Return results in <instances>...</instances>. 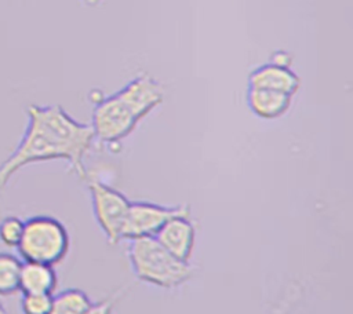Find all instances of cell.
I'll list each match as a JSON object with an SVG mask.
<instances>
[{"mask_svg": "<svg viewBox=\"0 0 353 314\" xmlns=\"http://www.w3.org/2000/svg\"><path fill=\"white\" fill-rule=\"evenodd\" d=\"M26 127L12 153L0 164V191L23 167L65 160L70 169L85 180L84 157L95 139L91 124L74 120L59 105H29Z\"/></svg>", "mask_w": 353, "mask_h": 314, "instance_id": "1", "label": "cell"}, {"mask_svg": "<svg viewBox=\"0 0 353 314\" xmlns=\"http://www.w3.org/2000/svg\"><path fill=\"white\" fill-rule=\"evenodd\" d=\"M128 259L135 277L160 288H175L190 280L193 269L188 262L174 258L154 237L131 240Z\"/></svg>", "mask_w": 353, "mask_h": 314, "instance_id": "2", "label": "cell"}, {"mask_svg": "<svg viewBox=\"0 0 353 314\" xmlns=\"http://www.w3.org/2000/svg\"><path fill=\"white\" fill-rule=\"evenodd\" d=\"M69 247V231L59 219L51 215H33L23 220L17 251L23 262L55 266L66 258Z\"/></svg>", "mask_w": 353, "mask_h": 314, "instance_id": "3", "label": "cell"}, {"mask_svg": "<svg viewBox=\"0 0 353 314\" xmlns=\"http://www.w3.org/2000/svg\"><path fill=\"white\" fill-rule=\"evenodd\" d=\"M85 180L88 183L95 220L105 233L108 242L114 245L121 241V229L131 201L109 185L94 179Z\"/></svg>", "mask_w": 353, "mask_h": 314, "instance_id": "4", "label": "cell"}, {"mask_svg": "<svg viewBox=\"0 0 353 314\" xmlns=\"http://www.w3.org/2000/svg\"><path fill=\"white\" fill-rule=\"evenodd\" d=\"M179 215H190L189 207H165L149 201H131L121 229V240L131 241L154 237L170 219Z\"/></svg>", "mask_w": 353, "mask_h": 314, "instance_id": "5", "label": "cell"}, {"mask_svg": "<svg viewBox=\"0 0 353 314\" xmlns=\"http://www.w3.org/2000/svg\"><path fill=\"white\" fill-rule=\"evenodd\" d=\"M138 123L139 120L117 94L99 99L92 110L91 127L94 135L106 143H114L127 138Z\"/></svg>", "mask_w": 353, "mask_h": 314, "instance_id": "6", "label": "cell"}, {"mask_svg": "<svg viewBox=\"0 0 353 314\" xmlns=\"http://www.w3.org/2000/svg\"><path fill=\"white\" fill-rule=\"evenodd\" d=\"M116 94L139 121L164 101L163 87L148 74L134 77Z\"/></svg>", "mask_w": 353, "mask_h": 314, "instance_id": "7", "label": "cell"}, {"mask_svg": "<svg viewBox=\"0 0 353 314\" xmlns=\"http://www.w3.org/2000/svg\"><path fill=\"white\" fill-rule=\"evenodd\" d=\"M154 238L174 258L189 263L196 241V229L189 215H179L170 219Z\"/></svg>", "mask_w": 353, "mask_h": 314, "instance_id": "8", "label": "cell"}, {"mask_svg": "<svg viewBox=\"0 0 353 314\" xmlns=\"http://www.w3.org/2000/svg\"><path fill=\"white\" fill-rule=\"evenodd\" d=\"M248 87L277 91L294 96L301 87V78L290 67L269 62L250 73Z\"/></svg>", "mask_w": 353, "mask_h": 314, "instance_id": "9", "label": "cell"}, {"mask_svg": "<svg viewBox=\"0 0 353 314\" xmlns=\"http://www.w3.org/2000/svg\"><path fill=\"white\" fill-rule=\"evenodd\" d=\"M292 96L262 88L247 90V103L250 110L259 118L274 120L285 114L291 106Z\"/></svg>", "mask_w": 353, "mask_h": 314, "instance_id": "10", "label": "cell"}, {"mask_svg": "<svg viewBox=\"0 0 353 314\" xmlns=\"http://www.w3.org/2000/svg\"><path fill=\"white\" fill-rule=\"evenodd\" d=\"M58 285V275L54 266L22 262L19 275V292L21 293H47L54 295Z\"/></svg>", "mask_w": 353, "mask_h": 314, "instance_id": "11", "label": "cell"}, {"mask_svg": "<svg viewBox=\"0 0 353 314\" xmlns=\"http://www.w3.org/2000/svg\"><path fill=\"white\" fill-rule=\"evenodd\" d=\"M94 302L90 296L77 288H68L52 295L50 314H87Z\"/></svg>", "mask_w": 353, "mask_h": 314, "instance_id": "12", "label": "cell"}, {"mask_svg": "<svg viewBox=\"0 0 353 314\" xmlns=\"http://www.w3.org/2000/svg\"><path fill=\"white\" fill-rule=\"evenodd\" d=\"M22 260L14 253L0 251V296H11L19 292V275Z\"/></svg>", "mask_w": 353, "mask_h": 314, "instance_id": "13", "label": "cell"}, {"mask_svg": "<svg viewBox=\"0 0 353 314\" xmlns=\"http://www.w3.org/2000/svg\"><path fill=\"white\" fill-rule=\"evenodd\" d=\"M23 233V220L8 215L0 220V242L7 248H17Z\"/></svg>", "mask_w": 353, "mask_h": 314, "instance_id": "14", "label": "cell"}, {"mask_svg": "<svg viewBox=\"0 0 353 314\" xmlns=\"http://www.w3.org/2000/svg\"><path fill=\"white\" fill-rule=\"evenodd\" d=\"M22 314H50L52 295L47 293H21Z\"/></svg>", "mask_w": 353, "mask_h": 314, "instance_id": "15", "label": "cell"}, {"mask_svg": "<svg viewBox=\"0 0 353 314\" xmlns=\"http://www.w3.org/2000/svg\"><path fill=\"white\" fill-rule=\"evenodd\" d=\"M117 299H119V293H116L110 297H106L98 303H94L87 314H112L113 308L117 303Z\"/></svg>", "mask_w": 353, "mask_h": 314, "instance_id": "16", "label": "cell"}, {"mask_svg": "<svg viewBox=\"0 0 353 314\" xmlns=\"http://www.w3.org/2000/svg\"><path fill=\"white\" fill-rule=\"evenodd\" d=\"M270 62L274 63V65H279V66L290 67V65L292 62V56L285 51H274L273 55H272Z\"/></svg>", "mask_w": 353, "mask_h": 314, "instance_id": "17", "label": "cell"}, {"mask_svg": "<svg viewBox=\"0 0 353 314\" xmlns=\"http://www.w3.org/2000/svg\"><path fill=\"white\" fill-rule=\"evenodd\" d=\"M0 314H8V311H7L6 306L1 303V300H0Z\"/></svg>", "mask_w": 353, "mask_h": 314, "instance_id": "18", "label": "cell"}]
</instances>
